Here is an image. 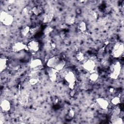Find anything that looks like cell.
I'll list each match as a JSON object with an SVG mask.
<instances>
[{"label": "cell", "instance_id": "obj_1", "mask_svg": "<svg viewBox=\"0 0 124 124\" xmlns=\"http://www.w3.org/2000/svg\"><path fill=\"white\" fill-rule=\"evenodd\" d=\"M110 73L109 74V77L112 79H117L121 73V65L120 62H117L115 63H112L110 66Z\"/></svg>", "mask_w": 124, "mask_h": 124}, {"label": "cell", "instance_id": "obj_2", "mask_svg": "<svg viewBox=\"0 0 124 124\" xmlns=\"http://www.w3.org/2000/svg\"><path fill=\"white\" fill-rule=\"evenodd\" d=\"M0 21L4 25L10 26L14 21V17L6 12L1 11L0 13Z\"/></svg>", "mask_w": 124, "mask_h": 124}, {"label": "cell", "instance_id": "obj_3", "mask_svg": "<svg viewBox=\"0 0 124 124\" xmlns=\"http://www.w3.org/2000/svg\"><path fill=\"white\" fill-rule=\"evenodd\" d=\"M124 46L123 43L118 42L115 44L113 46L111 54L114 58L120 57L124 53Z\"/></svg>", "mask_w": 124, "mask_h": 124}, {"label": "cell", "instance_id": "obj_4", "mask_svg": "<svg viewBox=\"0 0 124 124\" xmlns=\"http://www.w3.org/2000/svg\"><path fill=\"white\" fill-rule=\"evenodd\" d=\"M64 79L68 83V86L71 90L74 89L76 84V77L72 71L67 72L64 75Z\"/></svg>", "mask_w": 124, "mask_h": 124}, {"label": "cell", "instance_id": "obj_5", "mask_svg": "<svg viewBox=\"0 0 124 124\" xmlns=\"http://www.w3.org/2000/svg\"><path fill=\"white\" fill-rule=\"evenodd\" d=\"M82 67L86 71L90 73H92L95 71V62L93 60L89 59L83 63Z\"/></svg>", "mask_w": 124, "mask_h": 124}, {"label": "cell", "instance_id": "obj_6", "mask_svg": "<svg viewBox=\"0 0 124 124\" xmlns=\"http://www.w3.org/2000/svg\"><path fill=\"white\" fill-rule=\"evenodd\" d=\"M23 50H28L27 45L21 42L15 43L12 46V50L14 52H19Z\"/></svg>", "mask_w": 124, "mask_h": 124}, {"label": "cell", "instance_id": "obj_7", "mask_svg": "<svg viewBox=\"0 0 124 124\" xmlns=\"http://www.w3.org/2000/svg\"><path fill=\"white\" fill-rule=\"evenodd\" d=\"M49 80L51 82H55L57 79V76L59 71L53 68L48 67L46 70Z\"/></svg>", "mask_w": 124, "mask_h": 124}, {"label": "cell", "instance_id": "obj_8", "mask_svg": "<svg viewBox=\"0 0 124 124\" xmlns=\"http://www.w3.org/2000/svg\"><path fill=\"white\" fill-rule=\"evenodd\" d=\"M27 47L28 50L31 52H36L39 49V43L37 41L32 40L29 42Z\"/></svg>", "mask_w": 124, "mask_h": 124}, {"label": "cell", "instance_id": "obj_9", "mask_svg": "<svg viewBox=\"0 0 124 124\" xmlns=\"http://www.w3.org/2000/svg\"><path fill=\"white\" fill-rule=\"evenodd\" d=\"M60 60V58L58 56L52 57L47 60L46 62V65L47 67L54 68Z\"/></svg>", "mask_w": 124, "mask_h": 124}, {"label": "cell", "instance_id": "obj_10", "mask_svg": "<svg viewBox=\"0 0 124 124\" xmlns=\"http://www.w3.org/2000/svg\"><path fill=\"white\" fill-rule=\"evenodd\" d=\"M96 102L99 107L102 109H106L108 107L109 103L108 101L105 98L102 97H98L96 98Z\"/></svg>", "mask_w": 124, "mask_h": 124}, {"label": "cell", "instance_id": "obj_11", "mask_svg": "<svg viewBox=\"0 0 124 124\" xmlns=\"http://www.w3.org/2000/svg\"><path fill=\"white\" fill-rule=\"evenodd\" d=\"M0 107L3 111H9L11 108V105L10 101L7 99H3L1 101Z\"/></svg>", "mask_w": 124, "mask_h": 124}, {"label": "cell", "instance_id": "obj_12", "mask_svg": "<svg viewBox=\"0 0 124 124\" xmlns=\"http://www.w3.org/2000/svg\"><path fill=\"white\" fill-rule=\"evenodd\" d=\"M42 65V60L40 59L37 58L33 59L31 61L30 64V67L32 70L38 69Z\"/></svg>", "mask_w": 124, "mask_h": 124}, {"label": "cell", "instance_id": "obj_13", "mask_svg": "<svg viewBox=\"0 0 124 124\" xmlns=\"http://www.w3.org/2000/svg\"><path fill=\"white\" fill-rule=\"evenodd\" d=\"M8 60L7 58L2 56L0 58V72L2 73L7 67Z\"/></svg>", "mask_w": 124, "mask_h": 124}, {"label": "cell", "instance_id": "obj_14", "mask_svg": "<svg viewBox=\"0 0 124 124\" xmlns=\"http://www.w3.org/2000/svg\"><path fill=\"white\" fill-rule=\"evenodd\" d=\"M54 17V14L52 13H48L45 14L43 16L42 21L44 23H49L50 22Z\"/></svg>", "mask_w": 124, "mask_h": 124}, {"label": "cell", "instance_id": "obj_15", "mask_svg": "<svg viewBox=\"0 0 124 124\" xmlns=\"http://www.w3.org/2000/svg\"><path fill=\"white\" fill-rule=\"evenodd\" d=\"M121 112V109L119 107H114L111 111V115L110 117V121L115 119V118L119 116Z\"/></svg>", "mask_w": 124, "mask_h": 124}, {"label": "cell", "instance_id": "obj_16", "mask_svg": "<svg viewBox=\"0 0 124 124\" xmlns=\"http://www.w3.org/2000/svg\"><path fill=\"white\" fill-rule=\"evenodd\" d=\"M65 64H66L65 61L63 60H61L59 62V63L57 64V65L56 66V67L54 68L59 72L60 71L63 69Z\"/></svg>", "mask_w": 124, "mask_h": 124}, {"label": "cell", "instance_id": "obj_17", "mask_svg": "<svg viewBox=\"0 0 124 124\" xmlns=\"http://www.w3.org/2000/svg\"><path fill=\"white\" fill-rule=\"evenodd\" d=\"M99 75L95 71L93 72L92 73H90V76H89V79L91 81L95 82L98 79Z\"/></svg>", "mask_w": 124, "mask_h": 124}, {"label": "cell", "instance_id": "obj_18", "mask_svg": "<svg viewBox=\"0 0 124 124\" xmlns=\"http://www.w3.org/2000/svg\"><path fill=\"white\" fill-rule=\"evenodd\" d=\"M78 28L79 31L82 32H84L87 30V25L85 22L81 21L79 23L78 26Z\"/></svg>", "mask_w": 124, "mask_h": 124}, {"label": "cell", "instance_id": "obj_19", "mask_svg": "<svg viewBox=\"0 0 124 124\" xmlns=\"http://www.w3.org/2000/svg\"><path fill=\"white\" fill-rule=\"evenodd\" d=\"M32 11L35 15L39 16L42 13L43 9L40 6H35L33 7L32 9Z\"/></svg>", "mask_w": 124, "mask_h": 124}, {"label": "cell", "instance_id": "obj_20", "mask_svg": "<svg viewBox=\"0 0 124 124\" xmlns=\"http://www.w3.org/2000/svg\"><path fill=\"white\" fill-rule=\"evenodd\" d=\"M30 30H31V28H30V27L29 26H25L21 30L20 32H21V35L22 36H27L30 33Z\"/></svg>", "mask_w": 124, "mask_h": 124}, {"label": "cell", "instance_id": "obj_21", "mask_svg": "<svg viewBox=\"0 0 124 124\" xmlns=\"http://www.w3.org/2000/svg\"><path fill=\"white\" fill-rule=\"evenodd\" d=\"M65 23L68 25H71L73 24L75 22V18L71 16H68L65 18Z\"/></svg>", "mask_w": 124, "mask_h": 124}, {"label": "cell", "instance_id": "obj_22", "mask_svg": "<svg viewBox=\"0 0 124 124\" xmlns=\"http://www.w3.org/2000/svg\"><path fill=\"white\" fill-rule=\"evenodd\" d=\"M40 29H41V27L40 26H36L35 27L31 28L30 33L31 35H35L39 31Z\"/></svg>", "mask_w": 124, "mask_h": 124}, {"label": "cell", "instance_id": "obj_23", "mask_svg": "<svg viewBox=\"0 0 124 124\" xmlns=\"http://www.w3.org/2000/svg\"><path fill=\"white\" fill-rule=\"evenodd\" d=\"M111 123L112 124H123L124 123L123 119L119 116L112 120L111 121Z\"/></svg>", "mask_w": 124, "mask_h": 124}, {"label": "cell", "instance_id": "obj_24", "mask_svg": "<svg viewBox=\"0 0 124 124\" xmlns=\"http://www.w3.org/2000/svg\"><path fill=\"white\" fill-rule=\"evenodd\" d=\"M76 58L78 61L81 62L84 60V59L85 58V56H84V54L82 52L79 51L77 53V54L76 55Z\"/></svg>", "mask_w": 124, "mask_h": 124}, {"label": "cell", "instance_id": "obj_25", "mask_svg": "<svg viewBox=\"0 0 124 124\" xmlns=\"http://www.w3.org/2000/svg\"><path fill=\"white\" fill-rule=\"evenodd\" d=\"M120 98L118 96H115L111 99V103L114 105H117L120 103Z\"/></svg>", "mask_w": 124, "mask_h": 124}, {"label": "cell", "instance_id": "obj_26", "mask_svg": "<svg viewBox=\"0 0 124 124\" xmlns=\"http://www.w3.org/2000/svg\"><path fill=\"white\" fill-rule=\"evenodd\" d=\"M53 31V29L51 27H47L45 28L43 31V33L45 35H47L51 33Z\"/></svg>", "mask_w": 124, "mask_h": 124}, {"label": "cell", "instance_id": "obj_27", "mask_svg": "<svg viewBox=\"0 0 124 124\" xmlns=\"http://www.w3.org/2000/svg\"><path fill=\"white\" fill-rule=\"evenodd\" d=\"M20 101L21 102V103L25 104L27 103L28 101V97L26 94L24 93L23 94L21 95L20 99Z\"/></svg>", "mask_w": 124, "mask_h": 124}, {"label": "cell", "instance_id": "obj_28", "mask_svg": "<svg viewBox=\"0 0 124 124\" xmlns=\"http://www.w3.org/2000/svg\"><path fill=\"white\" fill-rule=\"evenodd\" d=\"M101 64L104 67H108L109 65V62L108 60L106 58H104L101 61Z\"/></svg>", "mask_w": 124, "mask_h": 124}, {"label": "cell", "instance_id": "obj_29", "mask_svg": "<svg viewBox=\"0 0 124 124\" xmlns=\"http://www.w3.org/2000/svg\"><path fill=\"white\" fill-rule=\"evenodd\" d=\"M38 82V79L35 78H32L29 80V83L31 85H36Z\"/></svg>", "mask_w": 124, "mask_h": 124}, {"label": "cell", "instance_id": "obj_30", "mask_svg": "<svg viewBox=\"0 0 124 124\" xmlns=\"http://www.w3.org/2000/svg\"><path fill=\"white\" fill-rule=\"evenodd\" d=\"M105 52V47H102L101 49H100L98 52V56L99 58H103L104 55V53Z\"/></svg>", "mask_w": 124, "mask_h": 124}, {"label": "cell", "instance_id": "obj_31", "mask_svg": "<svg viewBox=\"0 0 124 124\" xmlns=\"http://www.w3.org/2000/svg\"><path fill=\"white\" fill-rule=\"evenodd\" d=\"M75 111L72 109H71L69 110V111H68V116L70 118V119L71 118H72L74 117L75 116Z\"/></svg>", "mask_w": 124, "mask_h": 124}, {"label": "cell", "instance_id": "obj_32", "mask_svg": "<svg viewBox=\"0 0 124 124\" xmlns=\"http://www.w3.org/2000/svg\"><path fill=\"white\" fill-rule=\"evenodd\" d=\"M29 9L27 7H25L23 10H22V13L23 15H27L28 13H29Z\"/></svg>", "mask_w": 124, "mask_h": 124}, {"label": "cell", "instance_id": "obj_33", "mask_svg": "<svg viewBox=\"0 0 124 124\" xmlns=\"http://www.w3.org/2000/svg\"><path fill=\"white\" fill-rule=\"evenodd\" d=\"M76 94V91L75 90L73 89V90H71V92L70 93V95L71 97H73Z\"/></svg>", "mask_w": 124, "mask_h": 124}, {"label": "cell", "instance_id": "obj_34", "mask_svg": "<svg viewBox=\"0 0 124 124\" xmlns=\"http://www.w3.org/2000/svg\"><path fill=\"white\" fill-rule=\"evenodd\" d=\"M56 44H55V43H51V47L52 48L54 49V48H56Z\"/></svg>", "mask_w": 124, "mask_h": 124}, {"label": "cell", "instance_id": "obj_35", "mask_svg": "<svg viewBox=\"0 0 124 124\" xmlns=\"http://www.w3.org/2000/svg\"><path fill=\"white\" fill-rule=\"evenodd\" d=\"M109 92H110L112 93V92L114 91V89H113V88H110V89L109 90Z\"/></svg>", "mask_w": 124, "mask_h": 124}, {"label": "cell", "instance_id": "obj_36", "mask_svg": "<svg viewBox=\"0 0 124 124\" xmlns=\"http://www.w3.org/2000/svg\"><path fill=\"white\" fill-rule=\"evenodd\" d=\"M106 10H107V12H108V11H110V7H107Z\"/></svg>", "mask_w": 124, "mask_h": 124}, {"label": "cell", "instance_id": "obj_37", "mask_svg": "<svg viewBox=\"0 0 124 124\" xmlns=\"http://www.w3.org/2000/svg\"><path fill=\"white\" fill-rule=\"evenodd\" d=\"M8 2H9V3H10L11 4H12V3H13V2H14V0H9Z\"/></svg>", "mask_w": 124, "mask_h": 124}]
</instances>
